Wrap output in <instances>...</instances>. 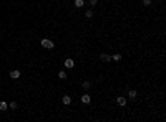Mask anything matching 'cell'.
Masks as SVG:
<instances>
[{
	"mask_svg": "<svg viewBox=\"0 0 166 122\" xmlns=\"http://www.w3.org/2000/svg\"><path fill=\"white\" fill-rule=\"evenodd\" d=\"M75 66V61L73 59H70V58H68V59H65V68H68V69H70V68H73Z\"/></svg>",
	"mask_w": 166,
	"mask_h": 122,
	"instance_id": "cell-4",
	"label": "cell"
},
{
	"mask_svg": "<svg viewBox=\"0 0 166 122\" xmlns=\"http://www.w3.org/2000/svg\"><path fill=\"white\" fill-rule=\"evenodd\" d=\"M17 107H18V104L15 102V101H12V102H10V109H13V111H15Z\"/></svg>",
	"mask_w": 166,
	"mask_h": 122,
	"instance_id": "cell-15",
	"label": "cell"
},
{
	"mask_svg": "<svg viewBox=\"0 0 166 122\" xmlns=\"http://www.w3.org/2000/svg\"><path fill=\"white\" fill-rule=\"evenodd\" d=\"M96 2L98 0H90V5H96Z\"/></svg>",
	"mask_w": 166,
	"mask_h": 122,
	"instance_id": "cell-17",
	"label": "cell"
},
{
	"mask_svg": "<svg viewBox=\"0 0 166 122\" xmlns=\"http://www.w3.org/2000/svg\"><path fill=\"white\" fill-rule=\"evenodd\" d=\"M136 96H138V94H136V91H133V89H131V91H128V97H129V99H136Z\"/></svg>",
	"mask_w": 166,
	"mask_h": 122,
	"instance_id": "cell-8",
	"label": "cell"
},
{
	"mask_svg": "<svg viewBox=\"0 0 166 122\" xmlns=\"http://www.w3.org/2000/svg\"><path fill=\"white\" fill-rule=\"evenodd\" d=\"M83 3H85L83 0H75V7H76V8H82V7H83Z\"/></svg>",
	"mask_w": 166,
	"mask_h": 122,
	"instance_id": "cell-10",
	"label": "cell"
},
{
	"mask_svg": "<svg viewBox=\"0 0 166 122\" xmlns=\"http://www.w3.org/2000/svg\"><path fill=\"white\" fill-rule=\"evenodd\" d=\"M10 78H12V79H18V78H20V71H18V69L10 71Z\"/></svg>",
	"mask_w": 166,
	"mask_h": 122,
	"instance_id": "cell-2",
	"label": "cell"
},
{
	"mask_svg": "<svg viewBox=\"0 0 166 122\" xmlns=\"http://www.w3.org/2000/svg\"><path fill=\"white\" fill-rule=\"evenodd\" d=\"M143 5H145V7H149V5H151V0H143Z\"/></svg>",
	"mask_w": 166,
	"mask_h": 122,
	"instance_id": "cell-16",
	"label": "cell"
},
{
	"mask_svg": "<svg viewBox=\"0 0 166 122\" xmlns=\"http://www.w3.org/2000/svg\"><path fill=\"white\" fill-rule=\"evenodd\" d=\"M100 58H101V61H103V63H108V61H111V56H110V55H106V53H103Z\"/></svg>",
	"mask_w": 166,
	"mask_h": 122,
	"instance_id": "cell-6",
	"label": "cell"
},
{
	"mask_svg": "<svg viewBox=\"0 0 166 122\" xmlns=\"http://www.w3.org/2000/svg\"><path fill=\"white\" fill-rule=\"evenodd\" d=\"M70 102H72V97H70V96H63V104L65 106H68Z\"/></svg>",
	"mask_w": 166,
	"mask_h": 122,
	"instance_id": "cell-9",
	"label": "cell"
},
{
	"mask_svg": "<svg viewBox=\"0 0 166 122\" xmlns=\"http://www.w3.org/2000/svg\"><path fill=\"white\" fill-rule=\"evenodd\" d=\"M42 46L43 48H46V50H52V48L55 46V45H53V41H52V40H42Z\"/></svg>",
	"mask_w": 166,
	"mask_h": 122,
	"instance_id": "cell-1",
	"label": "cell"
},
{
	"mask_svg": "<svg viewBox=\"0 0 166 122\" xmlns=\"http://www.w3.org/2000/svg\"><path fill=\"white\" fill-rule=\"evenodd\" d=\"M83 89H85V91H88V89H90V87H92V84H90V81H85V83H83Z\"/></svg>",
	"mask_w": 166,
	"mask_h": 122,
	"instance_id": "cell-11",
	"label": "cell"
},
{
	"mask_svg": "<svg viewBox=\"0 0 166 122\" xmlns=\"http://www.w3.org/2000/svg\"><path fill=\"white\" fill-rule=\"evenodd\" d=\"M7 109H9V104L5 101H0V111H7Z\"/></svg>",
	"mask_w": 166,
	"mask_h": 122,
	"instance_id": "cell-7",
	"label": "cell"
},
{
	"mask_svg": "<svg viewBox=\"0 0 166 122\" xmlns=\"http://www.w3.org/2000/svg\"><path fill=\"white\" fill-rule=\"evenodd\" d=\"M116 102H118V106H126V97H123V96L116 97Z\"/></svg>",
	"mask_w": 166,
	"mask_h": 122,
	"instance_id": "cell-5",
	"label": "cell"
},
{
	"mask_svg": "<svg viewBox=\"0 0 166 122\" xmlns=\"http://www.w3.org/2000/svg\"><path fill=\"white\" fill-rule=\"evenodd\" d=\"M85 17H86V18H92V17H93V12H92V10H86V12H85Z\"/></svg>",
	"mask_w": 166,
	"mask_h": 122,
	"instance_id": "cell-14",
	"label": "cell"
},
{
	"mask_svg": "<svg viewBox=\"0 0 166 122\" xmlns=\"http://www.w3.org/2000/svg\"><path fill=\"white\" fill-rule=\"evenodd\" d=\"M111 59H113V61H120V59H121V55H120V53H116V55H113V56H111Z\"/></svg>",
	"mask_w": 166,
	"mask_h": 122,
	"instance_id": "cell-12",
	"label": "cell"
},
{
	"mask_svg": "<svg viewBox=\"0 0 166 122\" xmlns=\"http://www.w3.org/2000/svg\"><path fill=\"white\" fill-rule=\"evenodd\" d=\"M58 78H60V79H65V78H66V71H60V73H58Z\"/></svg>",
	"mask_w": 166,
	"mask_h": 122,
	"instance_id": "cell-13",
	"label": "cell"
},
{
	"mask_svg": "<svg viewBox=\"0 0 166 122\" xmlns=\"http://www.w3.org/2000/svg\"><path fill=\"white\" fill-rule=\"evenodd\" d=\"M90 101H92L90 94H83V96H82V102L83 104H90Z\"/></svg>",
	"mask_w": 166,
	"mask_h": 122,
	"instance_id": "cell-3",
	"label": "cell"
}]
</instances>
